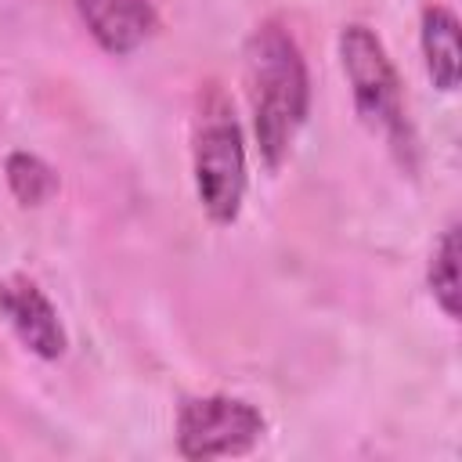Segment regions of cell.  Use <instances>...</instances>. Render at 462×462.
<instances>
[{
    "label": "cell",
    "instance_id": "1",
    "mask_svg": "<svg viewBox=\"0 0 462 462\" xmlns=\"http://www.w3.org/2000/svg\"><path fill=\"white\" fill-rule=\"evenodd\" d=\"M245 94L260 155L271 170H278L310 108V76L303 51L289 25L278 18L260 22L245 40Z\"/></svg>",
    "mask_w": 462,
    "mask_h": 462
},
{
    "label": "cell",
    "instance_id": "2",
    "mask_svg": "<svg viewBox=\"0 0 462 462\" xmlns=\"http://www.w3.org/2000/svg\"><path fill=\"white\" fill-rule=\"evenodd\" d=\"M339 58H343V72H346L361 123L390 144V152L401 159V166L411 170L415 166V134H411L408 112H404L397 69L386 54L383 40L368 25H346L339 32Z\"/></svg>",
    "mask_w": 462,
    "mask_h": 462
},
{
    "label": "cell",
    "instance_id": "3",
    "mask_svg": "<svg viewBox=\"0 0 462 462\" xmlns=\"http://www.w3.org/2000/svg\"><path fill=\"white\" fill-rule=\"evenodd\" d=\"M195 191L213 224H235L245 199V144L231 101L220 87H209L195 119Z\"/></svg>",
    "mask_w": 462,
    "mask_h": 462
},
{
    "label": "cell",
    "instance_id": "4",
    "mask_svg": "<svg viewBox=\"0 0 462 462\" xmlns=\"http://www.w3.org/2000/svg\"><path fill=\"white\" fill-rule=\"evenodd\" d=\"M263 433V415L242 397H191L177 411V448L184 458L245 455Z\"/></svg>",
    "mask_w": 462,
    "mask_h": 462
},
{
    "label": "cell",
    "instance_id": "5",
    "mask_svg": "<svg viewBox=\"0 0 462 462\" xmlns=\"http://www.w3.org/2000/svg\"><path fill=\"white\" fill-rule=\"evenodd\" d=\"M0 314L11 325V332L22 339V346L32 350L36 357L54 361L65 354V328L58 321V310L32 278L11 274L0 282Z\"/></svg>",
    "mask_w": 462,
    "mask_h": 462
},
{
    "label": "cell",
    "instance_id": "6",
    "mask_svg": "<svg viewBox=\"0 0 462 462\" xmlns=\"http://www.w3.org/2000/svg\"><path fill=\"white\" fill-rule=\"evenodd\" d=\"M72 4L87 32L97 40V47L116 58L137 51L159 29V14L148 0H72Z\"/></svg>",
    "mask_w": 462,
    "mask_h": 462
},
{
    "label": "cell",
    "instance_id": "7",
    "mask_svg": "<svg viewBox=\"0 0 462 462\" xmlns=\"http://www.w3.org/2000/svg\"><path fill=\"white\" fill-rule=\"evenodd\" d=\"M419 40H422V58L433 87L455 90L458 87V18L440 4L426 7Z\"/></svg>",
    "mask_w": 462,
    "mask_h": 462
},
{
    "label": "cell",
    "instance_id": "8",
    "mask_svg": "<svg viewBox=\"0 0 462 462\" xmlns=\"http://www.w3.org/2000/svg\"><path fill=\"white\" fill-rule=\"evenodd\" d=\"M4 177L22 206H43L58 191V173L32 152H11L4 162Z\"/></svg>",
    "mask_w": 462,
    "mask_h": 462
},
{
    "label": "cell",
    "instance_id": "9",
    "mask_svg": "<svg viewBox=\"0 0 462 462\" xmlns=\"http://www.w3.org/2000/svg\"><path fill=\"white\" fill-rule=\"evenodd\" d=\"M430 292L440 303V310L455 321L458 318V227L448 224L433 256H430Z\"/></svg>",
    "mask_w": 462,
    "mask_h": 462
}]
</instances>
